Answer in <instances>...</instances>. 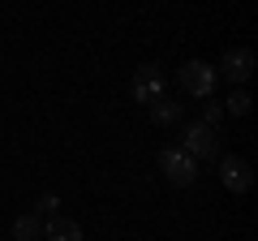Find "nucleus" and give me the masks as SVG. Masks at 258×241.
Segmentation results:
<instances>
[{"label": "nucleus", "mask_w": 258, "mask_h": 241, "mask_svg": "<svg viewBox=\"0 0 258 241\" xmlns=\"http://www.w3.org/2000/svg\"><path fill=\"white\" fill-rule=\"evenodd\" d=\"M159 172L168 186H194L198 181V159H189L181 147H164L159 151Z\"/></svg>", "instance_id": "1"}, {"label": "nucleus", "mask_w": 258, "mask_h": 241, "mask_svg": "<svg viewBox=\"0 0 258 241\" xmlns=\"http://www.w3.org/2000/svg\"><path fill=\"white\" fill-rule=\"evenodd\" d=\"M185 155L189 159H198V164H203V159H224V147H220V134L215 130H207L203 120H194V125H185Z\"/></svg>", "instance_id": "2"}, {"label": "nucleus", "mask_w": 258, "mask_h": 241, "mask_svg": "<svg viewBox=\"0 0 258 241\" xmlns=\"http://www.w3.org/2000/svg\"><path fill=\"white\" fill-rule=\"evenodd\" d=\"M254 65H258V56L249 52V47H228V52L220 56V69H215V78H228V82L241 91V86L254 78Z\"/></svg>", "instance_id": "3"}, {"label": "nucleus", "mask_w": 258, "mask_h": 241, "mask_svg": "<svg viewBox=\"0 0 258 241\" xmlns=\"http://www.w3.org/2000/svg\"><path fill=\"white\" fill-rule=\"evenodd\" d=\"M181 86H185V95H194V99H207V95L215 91V65H207V61L181 65Z\"/></svg>", "instance_id": "4"}, {"label": "nucleus", "mask_w": 258, "mask_h": 241, "mask_svg": "<svg viewBox=\"0 0 258 241\" xmlns=\"http://www.w3.org/2000/svg\"><path fill=\"white\" fill-rule=\"evenodd\" d=\"M134 99L147 103V108L164 99V69L159 65H142L138 74H134Z\"/></svg>", "instance_id": "5"}, {"label": "nucleus", "mask_w": 258, "mask_h": 241, "mask_svg": "<svg viewBox=\"0 0 258 241\" xmlns=\"http://www.w3.org/2000/svg\"><path fill=\"white\" fill-rule=\"evenodd\" d=\"M220 181L232 190V194H245V190L254 186V168H249V159L224 155V159H220Z\"/></svg>", "instance_id": "6"}, {"label": "nucleus", "mask_w": 258, "mask_h": 241, "mask_svg": "<svg viewBox=\"0 0 258 241\" xmlns=\"http://www.w3.org/2000/svg\"><path fill=\"white\" fill-rule=\"evenodd\" d=\"M43 237H47V241H82V224L69 220V215H47Z\"/></svg>", "instance_id": "7"}, {"label": "nucleus", "mask_w": 258, "mask_h": 241, "mask_svg": "<svg viewBox=\"0 0 258 241\" xmlns=\"http://www.w3.org/2000/svg\"><path fill=\"white\" fill-rule=\"evenodd\" d=\"M13 237L18 241H39L43 237V220H39V215H18V220H13Z\"/></svg>", "instance_id": "8"}, {"label": "nucleus", "mask_w": 258, "mask_h": 241, "mask_svg": "<svg viewBox=\"0 0 258 241\" xmlns=\"http://www.w3.org/2000/svg\"><path fill=\"white\" fill-rule=\"evenodd\" d=\"M151 120H155V125H172V120H181V103H172L164 95L159 103H151Z\"/></svg>", "instance_id": "9"}, {"label": "nucleus", "mask_w": 258, "mask_h": 241, "mask_svg": "<svg viewBox=\"0 0 258 241\" xmlns=\"http://www.w3.org/2000/svg\"><path fill=\"white\" fill-rule=\"evenodd\" d=\"M249 108H254V99H249L245 86H241V91H232L228 103H224V112H228V116H249Z\"/></svg>", "instance_id": "10"}, {"label": "nucleus", "mask_w": 258, "mask_h": 241, "mask_svg": "<svg viewBox=\"0 0 258 241\" xmlns=\"http://www.w3.org/2000/svg\"><path fill=\"white\" fill-rule=\"evenodd\" d=\"M203 125H207V130H215V134H220V125H224V108L207 103V108H203Z\"/></svg>", "instance_id": "11"}, {"label": "nucleus", "mask_w": 258, "mask_h": 241, "mask_svg": "<svg viewBox=\"0 0 258 241\" xmlns=\"http://www.w3.org/2000/svg\"><path fill=\"white\" fill-rule=\"evenodd\" d=\"M56 207H60V198H56V194H43V198H39V211H43V215H56Z\"/></svg>", "instance_id": "12"}]
</instances>
